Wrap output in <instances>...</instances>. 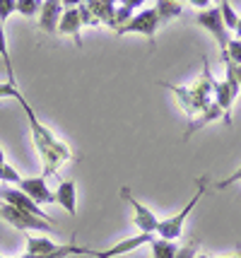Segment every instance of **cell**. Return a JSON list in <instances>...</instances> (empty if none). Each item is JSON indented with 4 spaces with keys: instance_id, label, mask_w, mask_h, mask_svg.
Wrapping results in <instances>:
<instances>
[{
    "instance_id": "obj_6",
    "label": "cell",
    "mask_w": 241,
    "mask_h": 258,
    "mask_svg": "<svg viewBox=\"0 0 241 258\" xmlns=\"http://www.w3.org/2000/svg\"><path fill=\"white\" fill-rule=\"evenodd\" d=\"M195 22H198V27H203L207 34H212V39H215L219 46V53L224 56V53H227V46H229L231 32L224 27V20H222V15H219V8H205V10H200L195 15Z\"/></svg>"
},
{
    "instance_id": "obj_19",
    "label": "cell",
    "mask_w": 241,
    "mask_h": 258,
    "mask_svg": "<svg viewBox=\"0 0 241 258\" xmlns=\"http://www.w3.org/2000/svg\"><path fill=\"white\" fill-rule=\"evenodd\" d=\"M219 15H222V20H224V27L229 29V32H234L236 29V24H239V15L234 12V8H231L229 0H219Z\"/></svg>"
},
{
    "instance_id": "obj_28",
    "label": "cell",
    "mask_w": 241,
    "mask_h": 258,
    "mask_svg": "<svg viewBox=\"0 0 241 258\" xmlns=\"http://www.w3.org/2000/svg\"><path fill=\"white\" fill-rule=\"evenodd\" d=\"M181 5L184 3H188V5H193V8H210L212 5V0H179Z\"/></svg>"
},
{
    "instance_id": "obj_7",
    "label": "cell",
    "mask_w": 241,
    "mask_h": 258,
    "mask_svg": "<svg viewBox=\"0 0 241 258\" xmlns=\"http://www.w3.org/2000/svg\"><path fill=\"white\" fill-rule=\"evenodd\" d=\"M121 196L126 198V203L130 205V210H133V222H135V227H138L142 234H157V225H159V217L149 210L147 205H142V203L130 193V188L128 186H123L121 188Z\"/></svg>"
},
{
    "instance_id": "obj_1",
    "label": "cell",
    "mask_w": 241,
    "mask_h": 258,
    "mask_svg": "<svg viewBox=\"0 0 241 258\" xmlns=\"http://www.w3.org/2000/svg\"><path fill=\"white\" fill-rule=\"evenodd\" d=\"M15 101H20L24 116L29 121V131H32V140H34L36 155L41 159V167H44V179L46 176H58V171L63 169V164H68L72 159V150L68 147V143H63L46 123L39 121L36 111L32 109V104L27 101L22 92L15 97Z\"/></svg>"
},
{
    "instance_id": "obj_3",
    "label": "cell",
    "mask_w": 241,
    "mask_h": 258,
    "mask_svg": "<svg viewBox=\"0 0 241 258\" xmlns=\"http://www.w3.org/2000/svg\"><path fill=\"white\" fill-rule=\"evenodd\" d=\"M207 183H210L207 179H198V188H195L193 198L186 203V208H181L179 213L172 215V217H167V220H159V225H157V236H159V239H169V241H176V239L181 236L186 220H188V215L193 213V208L198 205V201L203 198V193H205V188H207Z\"/></svg>"
},
{
    "instance_id": "obj_23",
    "label": "cell",
    "mask_w": 241,
    "mask_h": 258,
    "mask_svg": "<svg viewBox=\"0 0 241 258\" xmlns=\"http://www.w3.org/2000/svg\"><path fill=\"white\" fill-rule=\"evenodd\" d=\"M17 12V0H0V24H5Z\"/></svg>"
},
{
    "instance_id": "obj_15",
    "label": "cell",
    "mask_w": 241,
    "mask_h": 258,
    "mask_svg": "<svg viewBox=\"0 0 241 258\" xmlns=\"http://www.w3.org/2000/svg\"><path fill=\"white\" fill-rule=\"evenodd\" d=\"M60 244L51 241V239H44V236H29L27 239V253L22 258H41V256H48L53 253Z\"/></svg>"
},
{
    "instance_id": "obj_14",
    "label": "cell",
    "mask_w": 241,
    "mask_h": 258,
    "mask_svg": "<svg viewBox=\"0 0 241 258\" xmlns=\"http://www.w3.org/2000/svg\"><path fill=\"white\" fill-rule=\"evenodd\" d=\"M53 196H56V203L70 215V217L77 215V186H75V181H70V179L60 181L58 188L53 191Z\"/></svg>"
},
{
    "instance_id": "obj_13",
    "label": "cell",
    "mask_w": 241,
    "mask_h": 258,
    "mask_svg": "<svg viewBox=\"0 0 241 258\" xmlns=\"http://www.w3.org/2000/svg\"><path fill=\"white\" fill-rule=\"evenodd\" d=\"M58 34L70 36V39L75 41V46L82 48V20H80L77 8H68V10H63L60 22H58Z\"/></svg>"
},
{
    "instance_id": "obj_10",
    "label": "cell",
    "mask_w": 241,
    "mask_h": 258,
    "mask_svg": "<svg viewBox=\"0 0 241 258\" xmlns=\"http://www.w3.org/2000/svg\"><path fill=\"white\" fill-rule=\"evenodd\" d=\"M154 239V234H135L130 236V239H123V241H118V244H114V246L109 248H94V256L92 258H118V256H126V253H130V251H135V248L140 246H147L149 241Z\"/></svg>"
},
{
    "instance_id": "obj_31",
    "label": "cell",
    "mask_w": 241,
    "mask_h": 258,
    "mask_svg": "<svg viewBox=\"0 0 241 258\" xmlns=\"http://www.w3.org/2000/svg\"><path fill=\"white\" fill-rule=\"evenodd\" d=\"M229 258H241V256H229Z\"/></svg>"
},
{
    "instance_id": "obj_30",
    "label": "cell",
    "mask_w": 241,
    "mask_h": 258,
    "mask_svg": "<svg viewBox=\"0 0 241 258\" xmlns=\"http://www.w3.org/2000/svg\"><path fill=\"white\" fill-rule=\"evenodd\" d=\"M5 164V152H3V147H0V167Z\"/></svg>"
},
{
    "instance_id": "obj_11",
    "label": "cell",
    "mask_w": 241,
    "mask_h": 258,
    "mask_svg": "<svg viewBox=\"0 0 241 258\" xmlns=\"http://www.w3.org/2000/svg\"><path fill=\"white\" fill-rule=\"evenodd\" d=\"M15 188H20L22 193H27V196H29L34 203H39V205H51V203H56V196H53V191H48L44 176L20 179V183H17Z\"/></svg>"
},
{
    "instance_id": "obj_21",
    "label": "cell",
    "mask_w": 241,
    "mask_h": 258,
    "mask_svg": "<svg viewBox=\"0 0 241 258\" xmlns=\"http://www.w3.org/2000/svg\"><path fill=\"white\" fill-rule=\"evenodd\" d=\"M222 60H231L234 66H241V39H229V46H227V53L222 56Z\"/></svg>"
},
{
    "instance_id": "obj_32",
    "label": "cell",
    "mask_w": 241,
    "mask_h": 258,
    "mask_svg": "<svg viewBox=\"0 0 241 258\" xmlns=\"http://www.w3.org/2000/svg\"><path fill=\"white\" fill-rule=\"evenodd\" d=\"M212 3H217V5H219V0H212Z\"/></svg>"
},
{
    "instance_id": "obj_20",
    "label": "cell",
    "mask_w": 241,
    "mask_h": 258,
    "mask_svg": "<svg viewBox=\"0 0 241 258\" xmlns=\"http://www.w3.org/2000/svg\"><path fill=\"white\" fill-rule=\"evenodd\" d=\"M41 3L44 0H17V12L22 17H36L41 10Z\"/></svg>"
},
{
    "instance_id": "obj_5",
    "label": "cell",
    "mask_w": 241,
    "mask_h": 258,
    "mask_svg": "<svg viewBox=\"0 0 241 258\" xmlns=\"http://www.w3.org/2000/svg\"><path fill=\"white\" fill-rule=\"evenodd\" d=\"M0 217L8 222L10 227L15 229H20V232H46V234H56V227L46 222V220H41V217H36L32 213H24V210H17V208H12V205H0Z\"/></svg>"
},
{
    "instance_id": "obj_9",
    "label": "cell",
    "mask_w": 241,
    "mask_h": 258,
    "mask_svg": "<svg viewBox=\"0 0 241 258\" xmlns=\"http://www.w3.org/2000/svg\"><path fill=\"white\" fill-rule=\"evenodd\" d=\"M0 201L5 203V205H12V208H17V210H24V213H32L36 217H41V220H51L44 210H41V205L34 203L27 193H22L20 188H15V186H8V183H0Z\"/></svg>"
},
{
    "instance_id": "obj_26",
    "label": "cell",
    "mask_w": 241,
    "mask_h": 258,
    "mask_svg": "<svg viewBox=\"0 0 241 258\" xmlns=\"http://www.w3.org/2000/svg\"><path fill=\"white\" fill-rule=\"evenodd\" d=\"M198 246H200V244L191 239L188 244L179 246V251H176V256H174V258H195V256H198Z\"/></svg>"
},
{
    "instance_id": "obj_18",
    "label": "cell",
    "mask_w": 241,
    "mask_h": 258,
    "mask_svg": "<svg viewBox=\"0 0 241 258\" xmlns=\"http://www.w3.org/2000/svg\"><path fill=\"white\" fill-rule=\"evenodd\" d=\"M0 58H3V66H5V73H8V82L17 87L15 68H12V58H10V51H8V36H5V27H3V24H0Z\"/></svg>"
},
{
    "instance_id": "obj_24",
    "label": "cell",
    "mask_w": 241,
    "mask_h": 258,
    "mask_svg": "<svg viewBox=\"0 0 241 258\" xmlns=\"http://www.w3.org/2000/svg\"><path fill=\"white\" fill-rule=\"evenodd\" d=\"M231 183H241V167L236 169L234 174H229L227 179H222V181H215V183L210 181V186H212V188H217V191H224V188H229Z\"/></svg>"
},
{
    "instance_id": "obj_12",
    "label": "cell",
    "mask_w": 241,
    "mask_h": 258,
    "mask_svg": "<svg viewBox=\"0 0 241 258\" xmlns=\"http://www.w3.org/2000/svg\"><path fill=\"white\" fill-rule=\"evenodd\" d=\"M63 10L65 8H63L60 0H44L41 3V10H39V29L58 36V22H60Z\"/></svg>"
},
{
    "instance_id": "obj_29",
    "label": "cell",
    "mask_w": 241,
    "mask_h": 258,
    "mask_svg": "<svg viewBox=\"0 0 241 258\" xmlns=\"http://www.w3.org/2000/svg\"><path fill=\"white\" fill-rule=\"evenodd\" d=\"M60 3H63V8L68 10V8H77V5H82L85 0H60Z\"/></svg>"
},
{
    "instance_id": "obj_2",
    "label": "cell",
    "mask_w": 241,
    "mask_h": 258,
    "mask_svg": "<svg viewBox=\"0 0 241 258\" xmlns=\"http://www.w3.org/2000/svg\"><path fill=\"white\" fill-rule=\"evenodd\" d=\"M203 66L205 68H203V73H200V78H198V82H195L193 87H179V85H172V82H159L162 87H167V90L176 97L179 109H181L191 121L198 118V116L207 109V104L212 101V94H215V85H217V80L210 75L207 58H203Z\"/></svg>"
},
{
    "instance_id": "obj_8",
    "label": "cell",
    "mask_w": 241,
    "mask_h": 258,
    "mask_svg": "<svg viewBox=\"0 0 241 258\" xmlns=\"http://www.w3.org/2000/svg\"><path fill=\"white\" fill-rule=\"evenodd\" d=\"M239 82L234 80V75H229V73H224V80H217V85H215V104H217L219 109H222V121H224V125L231 123V104H234V99L239 97Z\"/></svg>"
},
{
    "instance_id": "obj_27",
    "label": "cell",
    "mask_w": 241,
    "mask_h": 258,
    "mask_svg": "<svg viewBox=\"0 0 241 258\" xmlns=\"http://www.w3.org/2000/svg\"><path fill=\"white\" fill-rule=\"evenodd\" d=\"M116 3H118L121 8H126V10H130L133 15H135V8H142L147 0H116Z\"/></svg>"
},
{
    "instance_id": "obj_4",
    "label": "cell",
    "mask_w": 241,
    "mask_h": 258,
    "mask_svg": "<svg viewBox=\"0 0 241 258\" xmlns=\"http://www.w3.org/2000/svg\"><path fill=\"white\" fill-rule=\"evenodd\" d=\"M159 15L154 8H147V10L135 12L130 20H128L121 29H116V36H126V34H142L149 41V46L154 48V36H157V29H159Z\"/></svg>"
},
{
    "instance_id": "obj_22",
    "label": "cell",
    "mask_w": 241,
    "mask_h": 258,
    "mask_svg": "<svg viewBox=\"0 0 241 258\" xmlns=\"http://www.w3.org/2000/svg\"><path fill=\"white\" fill-rule=\"evenodd\" d=\"M20 179H22V176H20V171L12 167V164H8V162H5V164L0 167V181H3V183H12V186H17V183H20Z\"/></svg>"
},
{
    "instance_id": "obj_17",
    "label": "cell",
    "mask_w": 241,
    "mask_h": 258,
    "mask_svg": "<svg viewBox=\"0 0 241 258\" xmlns=\"http://www.w3.org/2000/svg\"><path fill=\"white\" fill-rule=\"evenodd\" d=\"M154 10H157L162 24H164V22H172L174 17H181L184 8H181V3H179V0H157Z\"/></svg>"
},
{
    "instance_id": "obj_25",
    "label": "cell",
    "mask_w": 241,
    "mask_h": 258,
    "mask_svg": "<svg viewBox=\"0 0 241 258\" xmlns=\"http://www.w3.org/2000/svg\"><path fill=\"white\" fill-rule=\"evenodd\" d=\"M77 12H80V20H82V27H99V20L92 15V10L82 3V5H77Z\"/></svg>"
},
{
    "instance_id": "obj_16",
    "label": "cell",
    "mask_w": 241,
    "mask_h": 258,
    "mask_svg": "<svg viewBox=\"0 0 241 258\" xmlns=\"http://www.w3.org/2000/svg\"><path fill=\"white\" fill-rule=\"evenodd\" d=\"M149 246V253H152V258H174L176 256V251H179V246H176V241H169V239H152L147 244Z\"/></svg>"
}]
</instances>
